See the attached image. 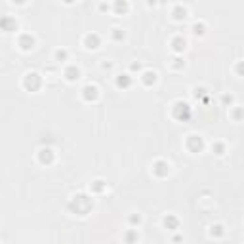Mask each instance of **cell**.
Here are the masks:
<instances>
[{
  "instance_id": "cell-3",
  "label": "cell",
  "mask_w": 244,
  "mask_h": 244,
  "mask_svg": "<svg viewBox=\"0 0 244 244\" xmlns=\"http://www.w3.org/2000/svg\"><path fill=\"white\" fill-rule=\"evenodd\" d=\"M67 78L69 80H75V78H78V69H69V72H67Z\"/></svg>"
},
{
  "instance_id": "cell-1",
  "label": "cell",
  "mask_w": 244,
  "mask_h": 244,
  "mask_svg": "<svg viewBox=\"0 0 244 244\" xmlns=\"http://www.w3.org/2000/svg\"><path fill=\"white\" fill-rule=\"evenodd\" d=\"M86 44H88V48H97V44H99V38H97L95 34H93V36H88V38H86Z\"/></svg>"
},
{
  "instance_id": "cell-5",
  "label": "cell",
  "mask_w": 244,
  "mask_h": 244,
  "mask_svg": "<svg viewBox=\"0 0 244 244\" xmlns=\"http://www.w3.org/2000/svg\"><path fill=\"white\" fill-rule=\"evenodd\" d=\"M164 223H166V227H168V225H176V219H174V217H166Z\"/></svg>"
},
{
  "instance_id": "cell-6",
  "label": "cell",
  "mask_w": 244,
  "mask_h": 244,
  "mask_svg": "<svg viewBox=\"0 0 244 244\" xmlns=\"http://www.w3.org/2000/svg\"><path fill=\"white\" fill-rule=\"evenodd\" d=\"M128 84H130L128 78H118V86H128Z\"/></svg>"
},
{
  "instance_id": "cell-4",
  "label": "cell",
  "mask_w": 244,
  "mask_h": 244,
  "mask_svg": "<svg viewBox=\"0 0 244 244\" xmlns=\"http://www.w3.org/2000/svg\"><path fill=\"white\" fill-rule=\"evenodd\" d=\"M145 82H147V84H151V80H153V82H154V80H156V75H154V72H145Z\"/></svg>"
},
{
  "instance_id": "cell-2",
  "label": "cell",
  "mask_w": 244,
  "mask_h": 244,
  "mask_svg": "<svg viewBox=\"0 0 244 244\" xmlns=\"http://www.w3.org/2000/svg\"><path fill=\"white\" fill-rule=\"evenodd\" d=\"M40 153H42V154H40V160H42V162H50L52 160V151H48V149H46V151H40Z\"/></svg>"
}]
</instances>
